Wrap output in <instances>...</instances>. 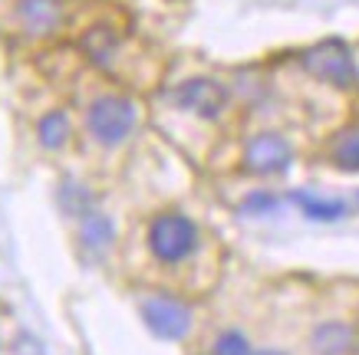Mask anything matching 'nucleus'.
I'll list each match as a JSON object with an SVG mask.
<instances>
[{
	"mask_svg": "<svg viewBox=\"0 0 359 355\" xmlns=\"http://www.w3.org/2000/svg\"><path fill=\"white\" fill-rule=\"evenodd\" d=\"M290 162H294V148L277 132H261L244 145V168L254 174H283Z\"/></svg>",
	"mask_w": 359,
	"mask_h": 355,
	"instance_id": "5",
	"label": "nucleus"
},
{
	"mask_svg": "<svg viewBox=\"0 0 359 355\" xmlns=\"http://www.w3.org/2000/svg\"><path fill=\"white\" fill-rule=\"evenodd\" d=\"M86 53L96 60L99 66H109L106 60H109V53H112V46H116V33L112 30H106V27H96V30L86 36Z\"/></svg>",
	"mask_w": 359,
	"mask_h": 355,
	"instance_id": "13",
	"label": "nucleus"
},
{
	"mask_svg": "<svg viewBox=\"0 0 359 355\" xmlns=\"http://www.w3.org/2000/svg\"><path fill=\"white\" fill-rule=\"evenodd\" d=\"M149 250L162 263H182L198 250V227L185 214H158L149 224Z\"/></svg>",
	"mask_w": 359,
	"mask_h": 355,
	"instance_id": "1",
	"label": "nucleus"
},
{
	"mask_svg": "<svg viewBox=\"0 0 359 355\" xmlns=\"http://www.w3.org/2000/svg\"><path fill=\"white\" fill-rule=\"evenodd\" d=\"M215 355H254L248 335L241 329H224V333L215 339Z\"/></svg>",
	"mask_w": 359,
	"mask_h": 355,
	"instance_id": "14",
	"label": "nucleus"
},
{
	"mask_svg": "<svg viewBox=\"0 0 359 355\" xmlns=\"http://www.w3.org/2000/svg\"><path fill=\"white\" fill-rule=\"evenodd\" d=\"M273 207H277V197H273L271 191H254L248 201H244V211H248V214H264V211H273Z\"/></svg>",
	"mask_w": 359,
	"mask_h": 355,
	"instance_id": "15",
	"label": "nucleus"
},
{
	"mask_svg": "<svg viewBox=\"0 0 359 355\" xmlns=\"http://www.w3.org/2000/svg\"><path fill=\"white\" fill-rule=\"evenodd\" d=\"M294 204L304 211L306 221H320V224H333L346 214V204L337 197H320L310 191H294Z\"/></svg>",
	"mask_w": 359,
	"mask_h": 355,
	"instance_id": "9",
	"label": "nucleus"
},
{
	"mask_svg": "<svg viewBox=\"0 0 359 355\" xmlns=\"http://www.w3.org/2000/svg\"><path fill=\"white\" fill-rule=\"evenodd\" d=\"M139 312L142 323L149 326V333L165 339V342H178L191 333V309L175 296H145Z\"/></svg>",
	"mask_w": 359,
	"mask_h": 355,
	"instance_id": "4",
	"label": "nucleus"
},
{
	"mask_svg": "<svg viewBox=\"0 0 359 355\" xmlns=\"http://www.w3.org/2000/svg\"><path fill=\"white\" fill-rule=\"evenodd\" d=\"M135 102L126 96H99L86 112V125L89 135L99 145H119L129 139V132L135 129Z\"/></svg>",
	"mask_w": 359,
	"mask_h": 355,
	"instance_id": "2",
	"label": "nucleus"
},
{
	"mask_svg": "<svg viewBox=\"0 0 359 355\" xmlns=\"http://www.w3.org/2000/svg\"><path fill=\"white\" fill-rule=\"evenodd\" d=\"M254 355H287V352H280V349H261V352H254Z\"/></svg>",
	"mask_w": 359,
	"mask_h": 355,
	"instance_id": "17",
	"label": "nucleus"
},
{
	"mask_svg": "<svg viewBox=\"0 0 359 355\" xmlns=\"http://www.w3.org/2000/svg\"><path fill=\"white\" fill-rule=\"evenodd\" d=\"M13 352L17 355H43V342L40 339H33L30 333H23L17 342H13Z\"/></svg>",
	"mask_w": 359,
	"mask_h": 355,
	"instance_id": "16",
	"label": "nucleus"
},
{
	"mask_svg": "<svg viewBox=\"0 0 359 355\" xmlns=\"http://www.w3.org/2000/svg\"><path fill=\"white\" fill-rule=\"evenodd\" d=\"M79 240H83V247L86 250L102 253V250L112 247V240H116V227H112V221L106 214H83Z\"/></svg>",
	"mask_w": 359,
	"mask_h": 355,
	"instance_id": "10",
	"label": "nucleus"
},
{
	"mask_svg": "<svg viewBox=\"0 0 359 355\" xmlns=\"http://www.w3.org/2000/svg\"><path fill=\"white\" fill-rule=\"evenodd\" d=\"M13 11L30 36H50L63 23V0H17Z\"/></svg>",
	"mask_w": 359,
	"mask_h": 355,
	"instance_id": "7",
	"label": "nucleus"
},
{
	"mask_svg": "<svg viewBox=\"0 0 359 355\" xmlns=\"http://www.w3.org/2000/svg\"><path fill=\"white\" fill-rule=\"evenodd\" d=\"M304 69L313 79L320 83H330V86L337 89H349L356 83V63H353V53H349V46L337 36H330V40H320L313 43L310 50L304 53Z\"/></svg>",
	"mask_w": 359,
	"mask_h": 355,
	"instance_id": "3",
	"label": "nucleus"
},
{
	"mask_svg": "<svg viewBox=\"0 0 359 355\" xmlns=\"http://www.w3.org/2000/svg\"><path fill=\"white\" fill-rule=\"evenodd\" d=\"M69 132H73V125H69V116H66L63 109H53V112H46L40 122H36V135H40V145H43L46 151H60L69 141Z\"/></svg>",
	"mask_w": 359,
	"mask_h": 355,
	"instance_id": "11",
	"label": "nucleus"
},
{
	"mask_svg": "<svg viewBox=\"0 0 359 355\" xmlns=\"http://www.w3.org/2000/svg\"><path fill=\"white\" fill-rule=\"evenodd\" d=\"M175 102L201 118H218L224 112V106H228V89L215 83V79L198 76V79H188V83L175 89Z\"/></svg>",
	"mask_w": 359,
	"mask_h": 355,
	"instance_id": "6",
	"label": "nucleus"
},
{
	"mask_svg": "<svg viewBox=\"0 0 359 355\" xmlns=\"http://www.w3.org/2000/svg\"><path fill=\"white\" fill-rule=\"evenodd\" d=\"M359 349V335L349 323H320L310 335L313 355H353Z\"/></svg>",
	"mask_w": 359,
	"mask_h": 355,
	"instance_id": "8",
	"label": "nucleus"
},
{
	"mask_svg": "<svg viewBox=\"0 0 359 355\" xmlns=\"http://www.w3.org/2000/svg\"><path fill=\"white\" fill-rule=\"evenodd\" d=\"M330 158L343 172H359V125H349L333 139Z\"/></svg>",
	"mask_w": 359,
	"mask_h": 355,
	"instance_id": "12",
	"label": "nucleus"
}]
</instances>
